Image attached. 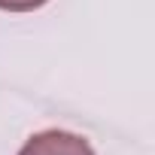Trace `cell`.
Wrapping results in <instances>:
<instances>
[{
  "label": "cell",
  "mask_w": 155,
  "mask_h": 155,
  "mask_svg": "<svg viewBox=\"0 0 155 155\" xmlns=\"http://www.w3.org/2000/svg\"><path fill=\"white\" fill-rule=\"evenodd\" d=\"M49 0H0V9L6 12H34L40 6H46Z\"/></svg>",
  "instance_id": "cell-2"
},
{
  "label": "cell",
  "mask_w": 155,
  "mask_h": 155,
  "mask_svg": "<svg viewBox=\"0 0 155 155\" xmlns=\"http://www.w3.org/2000/svg\"><path fill=\"white\" fill-rule=\"evenodd\" d=\"M18 155H94L91 143L79 134H70V131H40L34 134L21 149Z\"/></svg>",
  "instance_id": "cell-1"
}]
</instances>
